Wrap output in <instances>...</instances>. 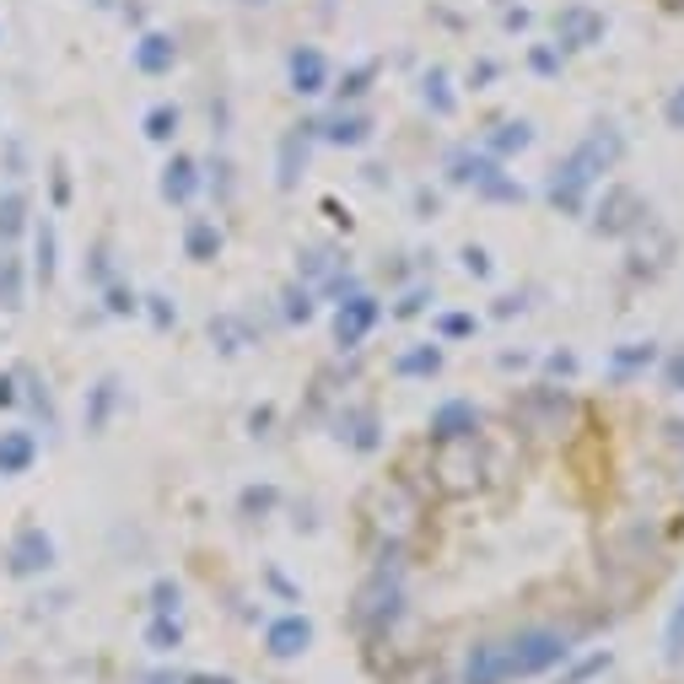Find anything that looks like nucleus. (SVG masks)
Returning <instances> with one entry per match:
<instances>
[{
  "label": "nucleus",
  "instance_id": "13",
  "mask_svg": "<svg viewBox=\"0 0 684 684\" xmlns=\"http://www.w3.org/2000/svg\"><path fill=\"white\" fill-rule=\"evenodd\" d=\"M636 216H642V200L631 189H609L604 211H598V232H625V227H636Z\"/></svg>",
  "mask_w": 684,
  "mask_h": 684
},
{
  "label": "nucleus",
  "instance_id": "21",
  "mask_svg": "<svg viewBox=\"0 0 684 684\" xmlns=\"http://www.w3.org/2000/svg\"><path fill=\"white\" fill-rule=\"evenodd\" d=\"M145 642H151L156 653H173V647L183 642V631H178V620H173V615H156V620H151V631H145Z\"/></svg>",
  "mask_w": 684,
  "mask_h": 684
},
{
  "label": "nucleus",
  "instance_id": "37",
  "mask_svg": "<svg viewBox=\"0 0 684 684\" xmlns=\"http://www.w3.org/2000/svg\"><path fill=\"white\" fill-rule=\"evenodd\" d=\"M109 307H114V313H136V296H130V291H109Z\"/></svg>",
  "mask_w": 684,
  "mask_h": 684
},
{
  "label": "nucleus",
  "instance_id": "33",
  "mask_svg": "<svg viewBox=\"0 0 684 684\" xmlns=\"http://www.w3.org/2000/svg\"><path fill=\"white\" fill-rule=\"evenodd\" d=\"M598 669H609V653H593L587 663H577V669H571V674H566V680H560V684H582V680H587V674H598Z\"/></svg>",
  "mask_w": 684,
  "mask_h": 684
},
{
  "label": "nucleus",
  "instance_id": "16",
  "mask_svg": "<svg viewBox=\"0 0 684 684\" xmlns=\"http://www.w3.org/2000/svg\"><path fill=\"white\" fill-rule=\"evenodd\" d=\"M534 145V125L529 119H507V125H496V136L485 140V151L502 162V156H518V151H529Z\"/></svg>",
  "mask_w": 684,
  "mask_h": 684
},
{
  "label": "nucleus",
  "instance_id": "10",
  "mask_svg": "<svg viewBox=\"0 0 684 684\" xmlns=\"http://www.w3.org/2000/svg\"><path fill=\"white\" fill-rule=\"evenodd\" d=\"M394 615H400V587L389 577H372V587H362V598H356V620L378 625V620H394Z\"/></svg>",
  "mask_w": 684,
  "mask_h": 684
},
{
  "label": "nucleus",
  "instance_id": "28",
  "mask_svg": "<svg viewBox=\"0 0 684 684\" xmlns=\"http://www.w3.org/2000/svg\"><path fill=\"white\" fill-rule=\"evenodd\" d=\"M286 318L291 324H307L313 318V296L307 291H286Z\"/></svg>",
  "mask_w": 684,
  "mask_h": 684
},
{
  "label": "nucleus",
  "instance_id": "14",
  "mask_svg": "<svg viewBox=\"0 0 684 684\" xmlns=\"http://www.w3.org/2000/svg\"><path fill=\"white\" fill-rule=\"evenodd\" d=\"M33 458H38L33 431H0V474H22L33 469Z\"/></svg>",
  "mask_w": 684,
  "mask_h": 684
},
{
  "label": "nucleus",
  "instance_id": "29",
  "mask_svg": "<svg viewBox=\"0 0 684 684\" xmlns=\"http://www.w3.org/2000/svg\"><path fill=\"white\" fill-rule=\"evenodd\" d=\"M436 329H442L447 340H464V334H474V318H469V313H447V318H436Z\"/></svg>",
  "mask_w": 684,
  "mask_h": 684
},
{
  "label": "nucleus",
  "instance_id": "22",
  "mask_svg": "<svg viewBox=\"0 0 684 684\" xmlns=\"http://www.w3.org/2000/svg\"><path fill=\"white\" fill-rule=\"evenodd\" d=\"M0 307H22V270H16V259H0Z\"/></svg>",
  "mask_w": 684,
  "mask_h": 684
},
{
  "label": "nucleus",
  "instance_id": "18",
  "mask_svg": "<svg viewBox=\"0 0 684 684\" xmlns=\"http://www.w3.org/2000/svg\"><path fill=\"white\" fill-rule=\"evenodd\" d=\"M183 249H189V259H194V265H211V259L221 254V232H216L211 221H189Z\"/></svg>",
  "mask_w": 684,
  "mask_h": 684
},
{
  "label": "nucleus",
  "instance_id": "15",
  "mask_svg": "<svg viewBox=\"0 0 684 684\" xmlns=\"http://www.w3.org/2000/svg\"><path fill=\"white\" fill-rule=\"evenodd\" d=\"M313 130H324L329 145H362V140L372 136V119H367V114H334V119H324V125H313Z\"/></svg>",
  "mask_w": 684,
  "mask_h": 684
},
{
  "label": "nucleus",
  "instance_id": "26",
  "mask_svg": "<svg viewBox=\"0 0 684 684\" xmlns=\"http://www.w3.org/2000/svg\"><path fill=\"white\" fill-rule=\"evenodd\" d=\"M38 280H43V286L54 280V227H49V221L38 227Z\"/></svg>",
  "mask_w": 684,
  "mask_h": 684
},
{
  "label": "nucleus",
  "instance_id": "43",
  "mask_svg": "<svg viewBox=\"0 0 684 684\" xmlns=\"http://www.w3.org/2000/svg\"><path fill=\"white\" fill-rule=\"evenodd\" d=\"M674 5H680V0H674Z\"/></svg>",
  "mask_w": 684,
  "mask_h": 684
},
{
  "label": "nucleus",
  "instance_id": "30",
  "mask_svg": "<svg viewBox=\"0 0 684 684\" xmlns=\"http://www.w3.org/2000/svg\"><path fill=\"white\" fill-rule=\"evenodd\" d=\"M151 598H156V615H178V598H183V593H178V582H156Z\"/></svg>",
  "mask_w": 684,
  "mask_h": 684
},
{
  "label": "nucleus",
  "instance_id": "3",
  "mask_svg": "<svg viewBox=\"0 0 684 684\" xmlns=\"http://www.w3.org/2000/svg\"><path fill=\"white\" fill-rule=\"evenodd\" d=\"M604 33H609V16L598 5H587V0H571V5L555 11V49H566V54L598 49Z\"/></svg>",
  "mask_w": 684,
  "mask_h": 684
},
{
  "label": "nucleus",
  "instance_id": "32",
  "mask_svg": "<svg viewBox=\"0 0 684 684\" xmlns=\"http://www.w3.org/2000/svg\"><path fill=\"white\" fill-rule=\"evenodd\" d=\"M367 81H372V65H356V71L340 81V98H362V92H367Z\"/></svg>",
  "mask_w": 684,
  "mask_h": 684
},
{
  "label": "nucleus",
  "instance_id": "25",
  "mask_svg": "<svg viewBox=\"0 0 684 684\" xmlns=\"http://www.w3.org/2000/svg\"><path fill=\"white\" fill-rule=\"evenodd\" d=\"M22 211H27V200L11 189V194L0 200V238H16V232H22Z\"/></svg>",
  "mask_w": 684,
  "mask_h": 684
},
{
  "label": "nucleus",
  "instance_id": "42",
  "mask_svg": "<svg viewBox=\"0 0 684 684\" xmlns=\"http://www.w3.org/2000/svg\"><path fill=\"white\" fill-rule=\"evenodd\" d=\"M249 5H265V0H249Z\"/></svg>",
  "mask_w": 684,
  "mask_h": 684
},
{
  "label": "nucleus",
  "instance_id": "4",
  "mask_svg": "<svg viewBox=\"0 0 684 684\" xmlns=\"http://www.w3.org/2000/svg\"><path fill=\"white\" fill-rule=\"evenodd\" d=\"M436 480H442L447 496H469L480 485V447H474V436L436 442Z\"/></svg>",
  "mask_w": 684,
  "mask_h": 684
},
{
  "label": "nucleus",
  "instance_id": "17",
  "mask_svg": "<svg viewBox=\"0 0 684 684\" xmlns=\"http://www.w3.org/2000/svg\"><path fill=\"white\" fill-rule=\"evenodd\" d=\"M420 98H426V109H431L436 119H453V109H458V98L447 92V71H442V65H431V71L420 76Z\"/></svg>",
  "mask_w": 684,
  "mask_h": 684
},
{
  "label": "nucleus",
  "instance_id": "40",
  "mask_svg": "<svg viewBox=\"0 0 684 684\" xmlns=\"http://www.w3.org/2000/svg\"><path fill=\"white\" fill-rule=\"evenodd\" d=\"M5 405H16V389H11V378H0V410Z\"/></svg>",
  "mask_w": 684,
  "mask_h": 684
},
{
  "label": "nucleus",
  "instance_id": "8",
  "mask_svg": "<svg viewBox=\"0 0 684 684\" xmlns=\"http://www.w3.org/2000/svg\"><path fill=\"white\" fill-rule=\"evenodd\" d=\"M265 647H270V658H302L307 647H313V620L307 615H280L270 620V631H265Z\"/></svg>",
  "mask_w": 684,
  "mask_h": 684
},
{
  "label": "nucleus",
  "instance_id": "5",
  "mask_svg": "<svg viewBox=\"0 0 684 684\" xmlns=\"http://www.w3.org/2000/svg\"><path fill=\"white\" fill-rule=\"evenodd\" d=\"M5 566H11V577H43L54 566V540L43 529H16V540L5 549Z\"/></svg>",
  "mask_w": 684,
  "mask_h": 684
},
{
  "label": "nucleus",
  "instance_id": "7",
  "mask_svg": "<svg viewBox=\"0 0 684 684\" xmlns=\"http://www.w3.org/2000/svg\"><path fill=\"white\" fill-rule=\"evenodd\" d=\"M286 81H291L296 98H318V92L329 87V60H324V49H313V43L291 49V54H286Z\"/></svg>",
  "mask_w": 684,
  "mask_h": 684
},
{
  "label": "nucleus",
  "instance_id": "38",
  "mask_svg": "<svg viewBox=\"0 0 684 684\" xmlns=\"http://www.w3.org/2000/svg\"><path fill=\"white\" fill-rule=\"evenodd\" d=\"M151 318H156V329H167V324H173V307H167L162 296H151Z\"/></svg>",
  "mask_w": 684,
  "mask_h": 684
},
{
  "label": "nucleus",
  "instance_id": "41",
  "mask_svg": "<svg viewBox=\"0 0 684 684\" xmlns=\"http://www.w3.org/2000/svg\"><path fill=\"white\" fill-rule=\"evenodd\" d=\"M189 684H232V680H216V674H194Z\"/></svg>",
  "mask_w": 684,
  "mask_h": 684
},
{
  "label": "nucleus",
  "instance_id": "11",
  "mask_svg": "<svg viewBox=\"0 0 684 684\" xmlns=\"http://www.w3.org/2000/svg\"><path fill=\"white\" fill-rule=\"evenodd\" d=\"M194 189H200V167H194V156H173V162L162 167V200H167V205H189Z\"/></svg>",
  "mask_w": 684,
  "mask_h": 684
},
{
  "label": "nucleus",
  "instance_id": "24",
  "mask_svg": "<svg viewBox=\"0 0 684 684\" xmlns=\"http://www.w3.org/2000/svg\"><path fill=\"white\" fill-rule=\"evenodd\" d=\"M211 340H221V351H243V345H249V329H243L238 318H216V324H211Z\"/></svg>",
  "mask_w": 684,
  "mask_h": 684
},
{
  "label": "nucleus",
  "instance_id": "2",
  "mask_svg": "<svg viewBox=\"0 0 684 684\" xmlns=\"http://www.w3.org/2000/svg\"><path fill=\"white\" fill-rule=\"evenodd\" d=\"M625 156V136L620 130H609V125H598L593 136L582 140L560 167H555V178H549V200H555V211H566V216H577L582 205H587V189L615 167Z\"/></svg>",
  "mask_w": 684,
  "mask_h": 684
},
{
  "label": "nucleus",
  "instance_id": "20",
  "mask_svg": "<svg viewBox=\"0 0 684 684\" xmlns=\"http://www.w3.org/2000/svg\"><path fill=\"white\" fill-rule=\"evenodd\" d=\"M145 136H151V140H173V136H178V109H173V103H156V109L145 114Z\"/></svg>",
  "mask_w": 684,
  "mask_h": 684
},
{
  "label": "nucleus",
  "instance_id": "19",
  "mask_svg": "<svg viewBox=\"0 0 684 684\" xmlns=\"http://www.w3.org/2000/svg\"><path fill=\"white\" fill-rule=\"evenodd\" d=\"M394 372L400 378H431V372H442V351L436 345H415V351H405L394 362Z\"/></svg>",
  "mask_w": 684,
  "mask_h": 684
},
{
  "label": "nucleus",
  "instance_id": "9",
  "mask_svg": "<svg viewBox=\"0 0 684 684\" xmlns=\"http://www.w3.org/2000/svg\"><path fill=\"white\" fill-rule=\"evenodd\" d=\"M464 436H480V410L469 400H447L431 410V442H464Z\"/></svg>",
  "mask_w": 684,
  "mask_h": 684
},
{
  "label": "nucleus",
  "instance_id": "6",
  "mask_svg": "<svg viewBox=\"0 0 684 684\" xmlns=\"http://www.w3.org/2000/svg\"><path fill=\"white\" fill-rule=\"evenodd\" d=\"M378 318H383L378 296L351 291V302H340V313H334V340H340V345H362V340L378 329Z\"/></svg>",
  "mask_w": 684,
  "mask_h": 684
},
{
  "label": "nucleus",
  "instance_id": "35",
  "mask_svg": "<svg viewBox=\"0 0 684 684\" xmlns=\"http://www.w3.org/2000/svg\"><path fill=\"white\" fill-rule=\"evenodd\" d=\"M464 270H469V275H491V259H485V249H464Z\"/></svg>",
  "mask_w": 684,
  "mask_h": 684
},
{
  "label": "nucleus",
  "instance_id": "1",
  "mask_svg": "<svg viewBox=\"0 0 684 684\" xmlns=\"http://www.w3.org/2000/svg\"><path fill=\"white\" fill-rule=\"evenodd\" d=\"M566 658H571V636H566V631L529 625V631H512V636H496V642L469 647V658H464V684L534 680V674L560 669Z\"/></svg>",
  "mask_w": 684,
  "mask_h": 684
},
{
  "label": "nucleus",
  "instance_id": "27",
  "mask_svg": "<svg viewBox=\"0 0 684 684\" xmlns=\"http://www.w3.org/2000/svg\"><path fill=\"white\" fill-rule=\"evenodd\" d=\"M658 356V345H625V351H615V372H636V367H647Z\"/></svg>",
  "mask_w": 684,
  "mask_h": 684
},
{
  "label": "nucleus",
  "instance_id": "39",
  "mask_svg": "<svg viewBox=\"0 0 684 684\" xmlns=\"http://www.w3.org/2000/svg\"><path fill=\"white\" fill-rule=\"evenodd\" d=\"M669 383L684 394V356H674V362H669Z\"/></svg>",
  "mask_w": 684,
  "mask_h": 684
},
{
  "label": "nucleus",
  "instance_id": "31",
  "mask_svg": "<svg viewBox=\"0 0 684 684\" xmlns=\"http://www.w3.org/2000/svg\"><path fill=\"white\" fill-rule=\"evenodd\" d=\"M680 658H684V598L674 609V620H669V663H680Z\"/></svg>",
  "mask_w": 684,
  "mask_h": 684
},
{
  "label": "nucleus",
  "instance_id": "12",
  "mask_svg": "<svg viewBox=\"0 0 684 684\" xmlns=\"http://www.w3.org/2000/svg\"><path fill=\"white\" fill-rule=\"evenodd\" d=\"M173 60H178V43H173L167 33H145V38L136 43V71L140 76H167Z\"/></svg>",
  "mask_w": 684,
  "mask_h": 684
},
{
  "label": "nucleus",
  "instance_id": "23",
  "mask_svg": "<svg viewBox=\"0 0 684 684\" xmlns=\"http://www.w3.org/2000/svg\"><path fill=\"white\" fill-rule=\"evenodd\" d=\"M474 194H485V200H512V205H518V200H523V183H512L507 173H491Z\"/></svg>",
  "mask_w": 684,
  "mask_h": 684
},
{
  "label": "nucleus",
  "instance_id": "36",
  "mask_svg": "<svg viewBox=\"0 0 684 684\" xmlns=\"http://www.w3.org/2000/svg\"><path fill=\"white\" fill-rule=\"evenodd\" d=\"M534 71H540V76H555V71H560V54H555V49H534Z\"/></svg>",
  "mask_w": 684,
  "mask_h": 684
},
{
  "label": "nucleus",
  "instance_id": "34",
  "mask_svg": "<svg viewBox=\"0 0 684 684\" xmlns=\"http://www.w3.org/2000/svg\"><path fill=\"white\" fill-rule=\"evenodd\" d=\"M663 119H669L674 130H684V87H674V92H669V103H663Z\"/></svg>",
  "mask_w": 684,
  "mask_h": 684
}]
</instances>
